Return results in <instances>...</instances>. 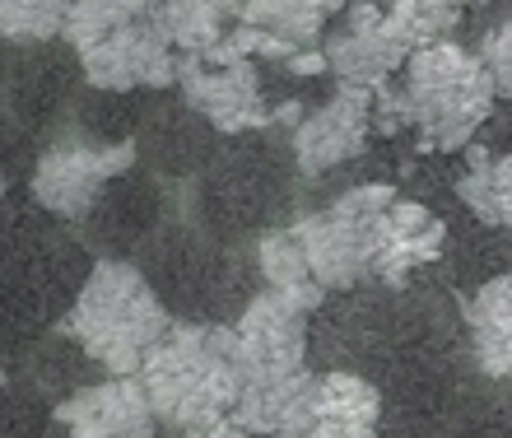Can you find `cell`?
I'll return each instance as SVG.
<instances>
[{"label": "cell", "instance_id": "cell-1", "mask_svg": "<svg viewBox=\"0 0 512 438\" xmlns=\"http://www.w3.org/2000/svg\"><path fill=\"white\" fill-rule=\"evenodd\" d=\"M159 425L205 429L233 420V406L243 401L247 373L238 331L233 327H173L168 341L145 359L140 369Z\"/></svg>", "mask_w": 512, "mask_h": 438}, {"label": "cell", "instance_id": "cell-2", "mask_svg": "<svg viewBox=\"0 0 512 438\" xmlns=\"http://www.w3.org/2000/svg\"><path fill=\"white\" fill-rule=\"evenodd\" d=\"M70 341L108 378H140L145 359L168 341V313L149 280L126 261H98L61 322Z\"/></svg>", "mask_w": 512, "mask_h": 438}, {"label": "cell", "instance_id": "cell-3", "mask_svg": "<svg viewBox=\"0 0 512 438\" xmlns=\"http://www.w3.org/2000/svg\"><path fill=\"white\" fill-rule=\"evenodd\" d=\"M401 94L424 150H461L489 122L499 89H494V75L485 70L480 56L438 38L410 56Z\"/></svg>", "mask_w": 512, "mask_h": 438}, {"label": "cell", "instance_id": "cell-4", "mask_svg": "<svg viewBox=\"0 0 512 438\" xmlns=\"http://www.w3.org/2000/svg\"><path fill=\"white\" fill-rule=\"evenodd\" d=\"M401 196L387 182H359L345 196H336L326 210L303 215L289 229L308 252V266L322 289H350L359 280H378L382 261V229Z\"/></svg>", "mask_w": 512, "mask_h": 438}, {"label": "cell", "instance_id": "cell-5", "mask_svg": "<svg viewBox=\"0 0 512 438\" xmlns=\"http://www.w3.org/2000/svg\"><path fill=\"white\" fill-rule=\"evenodd\" d=\"M135 145H94V140H56L52 150L33 164V201L61 219H75L98 201L117 173H126Z\"/></svg>", "mask_w": 512, "mask_h": 438}, {"label": "cell", "instance_id": "cell-6", "mask_svg": "<svg viewBox=\"0 0 512 438\" xmlns=\"http://www.w3.org/2000/svg\"><path fill=\"white\" fill-rule=\"evenodd\" d=\"M373 112H378V89L340 84L322 108L308 112V117L294 126V164L303 168L308 178H317V173H331V168L359 159L368 136L378 131V126H373Z\"/></svg>", "mask_w": 512, "mask_h": 438}, {"label": "cell", "instance_id": "cell-7", "mask_svg": "<svg viewBox=\"0 0 512 438\" xmlns=\"http://www.w3.org/2000/svg\"><path fill=\"white\" fill-rule=\"evenodd\" d=\"M80 66H84V80L94 84V89L126 94V89L177 84L182 56L173 52V42L163 38L154 19H135V24L117 28L112 38H103L98 47L80 52Z\"/></svg>", "mask_w": 512, "mask_h": 438}, {"label": "cell", "instance_id": "cell-8", "mask_svg": "<svg viewBox=\"0 0 512 438\" xmlns=\"http://www.w3.org/2000/svg\"><path fill=\"white\" fill-rule=\"evenodd\" d=\"M233 331H238V350H243L247 387L308 369L303 364V355H308V313H298L280 294L261 289L243 308V317L233 322Z\"/></svg>", "mask_w": 512, "mask_h": 438}, {"label": "cell", "instance_id": "cell-9", "mask_svg": "<svg viewBox=\"0 0 512 438\" xmlns=\"http://www.w3.org/2000/svg\"><path fill=\"white\" fill-rule=\"evenodd\" d=\"M56 420L70 438H154L159 415L140 378H103L70 392L56 406Z\"/></svg>", "mask_w": 512, "mask_h": 438}, {"label": "cell", "instance_id": "cell-10", "mask_svg": "<svg viewBox=\"0 0 512 438\" xmlns=\"http://www.w3.org/2000/svg\"><path fill=\"white\" fill-rule=\"evenodd\" d=\"M177 84L187 103L201 117L219 126V131H247V126L275 122V112H266L261 98V75L252 61H233V66H205L201 56H182Z\"/></svg>", "mask_w": 512, "mask_h": 438}, {"label": "cell", "instance_id": "cell-11", "mask_svg": "<svg viewBox=\"0 0 512 438\" xmlns=\"http://www.w3.org/2000/svg\"><path fill=\"white\" fill-rule=\"evenodd\" d=\"M317 406H322V378L303 369L243 387V401L233 406V425L266 438H303L317 425Z\"/></svg>", "mask_w": 512, "mask_h": 438}, {"label": "cell", "instance_id": "cell-12", "mask_svg": "<svg viewBox=\"0 0 512 438\" xmlns=\"http://www.w3.org/2000/svg\"><path fill=\"white\" fill-rule=\"evenodd\" d=\"M443 219L433 215L429 206L419 201H396L387 215V229H382V261H378V280L382 285H401L410 271L429 266L438 252H443Z\"/></svg>", "mask_w": 512, "mask_h": 438}, {"label": "cell", "instance_id": "cell-13", "mask_svg": "<svg viewBox=\"0 0 512 438\" xmlns=\"http://www.w3.org/2000/svg\"><path fill=\"white\" fill-rule=\"evenodd\" d=\"M382 397L378 387L354 373H322V406L317 425L303 438H378Z\"/></svg>", "mask_w": 512, "mask_h": 438}, {"label": "cell", "instance_id": "cell-14", "mask_svg": "<svg viewBox=\"0 0 512 438\" xmlns=\"http://www.w3.org/2000/svg\"><path fill=\"white\" fill-rule=\"evenodd\" d=\"M256 271H261L270 294L294 303L298 313H312L326 299V289L317 285V275L308 266V252H303L294 229H270L256 238Z\"/></svg>", "mask_w": 512, "mask_h": 438}, {"label": "cell", "instance_id": "cell-15", "mask_svg": "<svg viewBox=\"0 0 512 438\" xmlns=\"http://www.w3.org/2000/svg\"><path fill=\"white\" fill-rule=\"evenodd\" d=\"M340 10H345V0H252L238 14V24L261 28L275 42L294 47V52H308Z\"/></svg>", "mask_w": 512, "mask_h": 438}, {"label": "cell", "instance_id": "cell-16", "mask_svg": "<svg viewBox=\"0 0 512 438\" xmlns=\"http://www.w3.org/2000/svg\"><path fill=\"white\" fill-rule=\"evenodd\" d=\"M457 196L480 224L512 229V159L508 154L471 150V164L457 178Z\"/></svg>", "mask_w": 512, "mask_h": 438}, {"label": "cell", "instance_id": "cell-17", "mask_svg": "<svg viewBox=\"0 0 512 438\" xmlns=\"http://www.w3.org/2000/svg\"><path fill=\"white\" fill-rule=\"evenodd\" d=\"M154 24H159L163 38L173 42V52L182 56H210L233 28L229 14L205 5V0H159Z\"/></svg>", "mask_w": 512, "mask_h": 438}, {"label": "cell", "instance_id": "cell-18", "mask_svg": "<svg viewBox=\"0 0 512 438\" xmlns=\"http://www.w3.org/2000/svg\"><path fill=\"white\" fill-rule=\"evenodd\" d=\"M154 10H159V0H70V19L61 38L75 52H89L117 28L135 24V19H154Z\"/></svg>", "mask_w": 512, "mask_h": 438}, {"label": "cell", "instance_id": "cell-19", "mask_svg": "<svg viewBox=\"0 0 512 438\" xmlns=\"http://www.w3.org/2000/svg\"><path fill=\"white\" fill-rule=\"evenodd\" d=\"M70 0H0V28L10 42H47L66 33Z\"/></svg>", "mask_w": 512, "mask_h": 438}, {"label": "cell", "instance_id": "cell-20", "mask_svg": "<svg viewBox=\"0 0 512 438\" xmlns=\"http://www.w3.org/2000/svg\"><path fill=\"white\" fill-rule=\"evenodd\" d=\"M480 61H485V70L494 75V89H499V98H512V10L485 33Z\"/></svg>", "mask_w": 512, "mask_h": 438}, {"label": "cell", "instance_id": "cell-21", "mask_svg": "<svg viewBox=\"0 0 512 438\" xmlns=\"http://www.w3.org/2000/svg\"><path fill=\"white\" fill-rule=\"evenodd\" d=\"M182 438H252L243 425H233V420H219V425H205V429H187Z\"/></svg>", "mask_w": 512, "mask_h": 438}, {"label": "cell", "instance_id": "cell-22", "mask_svg": "<svg viewBox=\"0 0 512 438\" xmlns=\"http://www.w3.org/2000/svg\"><path fill=\"white\" fill-rule=\"evenodd\" d=\"M284 66L294 70V75H322V70H326V56L322 52H294L289 61H284Z\"/></svg>", "mask_w": 512, "mask_h": 438}, {"label": "cell", "instance_id": "cell-23", "mask_svg": "<svg viewBox=\"0 0 512 438\" xmlns=\"http://www.w3.org/2000/svg\"><path fill=\"white\" fill-rule=\"evenodd\" d=\"M205 5H215V10H224V14H243L252 0H205Z\"/></svg>", "mask_w": 512, "mask_h": 438}, {"label": "cell", "instance_id": "cell-24", "mask_svg": "<svg viewBox=\"0 0 512 438\" xmlns=\"http://www.w3.org/2000/svg\"><path fill=\"white\" fill-rule=\"evenodd\" d=\"M429 5H433V10H443V14H457L466 0H429Z\"/></svg>", "mask_w": 512, "mask_h": 438}]
</instances>
